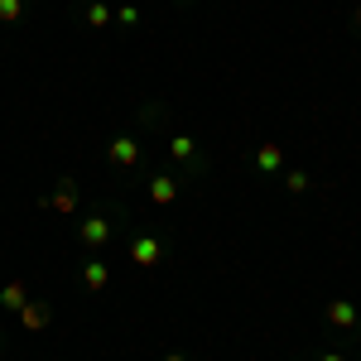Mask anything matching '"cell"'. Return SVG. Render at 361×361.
Listing matches in <instances>:
<instances>
[{"label": "cell", "mask_w": 361, "mask_h": 361, "mask_svg": "<svg viewBox=\"0 0 361 361\" xmlns=\"http://www.w3.org/2000/svg\"><path fill=\"white\" fill-rule=\"evenodd\" d=\"M279 164H284L279 145H260V149H255V169H260V173H279Z\"/></svg>", "instance_id": "cell-12"}, {"label": "cell", "mask_w": 361, "mask_h": 361, "mask_svg": "<svg viewBox=\"0 0 361 361\" xmlns=\"http://www.w3.org/2000/svg\"><path fill=\"white\" fill-rule=\"evenodd\" d=\"M106 284H111V265L92 255V260H87V265H82V289H87V294H102Z\"/></svg>", "instance_id": "cell-6"}, {"label": "cell", "mask_w": 361, "mask_h": 361, "mask_svg": "<svg viewBox=\"0 0 361 361\" xmlns=\"http://www.w3.org/2000/svg\"><path fill=\"white\" fill-rule=\"evenodd\" d=\"M44 207H54V212H78V183L73 178H58V188H54V197H44Z\"/></svg>", "instance_id": "cell-5"}, {"label": "cell", "mask_w": 361, "mask_h": 361, "mask_svg": "<svg viewBox=\"0 0 361 361\" xmlns=\"http://www.w3.org/2000/svg\"><path fill=\"white\" fill-rule=\"evenodd\" d=\"M313 361H347L342 352H323V357H313Z\"/></svg>", "instance_id": "cell-17"}, {"label": "cell", "mask_w": 361, "mask_h": 361, "mask_svg": "<svg viewBox=\"0 0 361 361\" xmlns=\"http://www.w3.org/2000/svg\"><path fill=\"white\" fill-rule=\"evenodd\" d=\"M164 361H188V357H183V352H169V357Z\"/></svg>", "instance_id": "cell-19"}, {"label": "cell", "mask_w": 361, "mask_h": 361, "mask_svg": "<svg viewBox=\"0 0 361 361\" xmlns=\"http://www.w3.org/2000/svg\"><path fill=\"white\" fill-rule=\"evenodd\" d=\"M106 159H111L116 169H135L140 164V145L130 135H121V140H111V149H106Z\"/></svg>", "instance_id": "cell-7"}, {"label": "cell", "mask_w": 361, "mask_h": 361, "mask_svg": "<svg viewBox=\"0 0 361 361\" xmlns=\"http://www.w3.org/2000/svg\"><path fill=\"white\" fill-rule=\"evenodd\" d=\"M126 222V212H92V217H82V222H78V246L82 250H92V255H102V250L111 246L116 241V226Z\"/></svg>", "instance_id": "cell-1"}, {"label": "cell", "mask_w": 361, "mask_h": 361, "mask_svg": "<svg viewBox=\"0 0 361 361\" xmlns=\"http://www.w3.org/2000/svg\"><path fill=\"white\" fill-rule=\"evenodd\" d=\"M78 20H82L87 29H106L116 20V10H111V5H102V0H87L82 10H78Z\"/></svg>", "instance_id": "cell-8"}, {"label": "cell", "mask_w": 361, "mask_h": 361, "mask_svg": "<svg viewBox=\"0 0 361 361\" xmlns=\"http://www.w3.org/2000/svg\"><path fill=\"white\" fill-rule=\"evenodd\" d=\"M164 102H149V106H145V111H140V126H164Z\"/></svg>", "instance_id": "cell-14"}, {"label": "cell", "mask_w": 361, "mask_h": 361, "mask_svg": "<svg viewBox=\"0 0 361 361\" xmlns=\"http://www.w3.org/2000/svg\"><path fill=\"white\" fill-rule=\"evenodd\" d=\"M352 29H357V34H361V5H357V10H352Z\"/></svg>", "instance_id": "cell-18"}, {"label": "cell", "mask_w": 361, "mask_h": 361, "mask_svg": "<svg viewBox=\"0 0 361 361\" xmlns=\"http://www.w3.org/2000/svg\"><path fill=\"white\" fill-rule=\"evenodd\" d=\"M328 323H333L337 333H352V337H357V333H361L357 304H352V299H333V304H328Z\"/></svg>", "instance_id": "cell-2"}, {"label": "cell", "mask_w": 361, "mask_h": 361, "mask_svg": "<svg viewBox=\"0 0 361 361\" xmlns=\"http://www.w3.org/2000/svg\"><path fill=\"white\" fill-rule=\"evenodd\" d=\"M49 318H54V308L39 304V299H29V304L20 308V323H25V328H49Z\"/></svg>", "instance_id": "cell-11"}, {"label": "cell", "mask_w": 361, "mask_h": 361, "mask_svg": "<svg viewBox=\"0 0 361 361\" xmlns=\"http://www.w3.org/2000/svg\"><path fill=\"white\" fill-rule=\"evenodd\" d=\"M284 188H289V193H308L313 183H308V173H304V169H289V173H284Z\"/></svg>", "instance_id": "cell-13"}, {"label": "cell", "mask_w": 361, "mask_h": 361, "mask_svg": "<svg viewBox=\"0 0 361 361\" xmlns=\"http://www.w3.org/2000/svg\"><path fill=\"white\" fill-rule=\"evenodd\" d=\"M29 304V284L25 279H10L5 289H0V308H10V313H20Z\"/></svg>", "instance_id": "cell-10"}, {"label": "cell", "mask_w": 361, "mask_h": 361, "mask_svg": "<svg viewBox=\"0 0 361 361\" xmlns=\"http://www.w3.org/2000/svg\"><path fill=\"white\" fill-rule=\"evenodd\" d=\"M169 154H173V164H183V169H193V173H202L207 169V159H202V149H197L188 135H173L169 140Z\"/></svg>", "instance_id": "cell-3"}, {"label": "cell", "mask_w": 361, "mask_h": 361, "mask_svg": "<svg viewBox=\"0 0 361 361\" xmlns=\"http://www.w3.org/2000/svg\"><path fill=\"white\" fill-rule=\"evenodd\" d=\"M178 5H188V0H178Z\"/></svg>", "instance_id": "cell-20"}, {"label": "cell", "mask_w": 361, "mask_h": 361, "mask_svg": "<svg viewBox=\"0 0 361 361\" xmlns=\"http://www.w3.org/2000/svg\"><path fill=\"white\" fill-rule=\"evenodd\" d=\"M164 255H169V246H164V241H154V236H135V241H130V260L145 265V270H149V265H159Z\"/></svg>", "instance_id": "cell-4"}, {"label": "cell", "mask_w": 361, "mask_h": 361, "mask_svg": "<svg viewBox=\"0 0 361 361\" xmlns=\"http://www.w3.org/2000/svg\"><path fill=\"white\" fill-rule=\"evenodd\" d=\"M145 188H149V197H154L159 207H169V202L178 197V178H169V173H149V183H145Z\"/></svg>", "instance_id": "cell-9"}, {"label": "cell", "mask_w": 361, "mask_h": 361, "mask_svg": "<svg viewBox=\"0 0 361 361\" xmlns=\"http://www.w3.org/2000/svg\"><path fill=\"white\" fill-rule=\"evenodd\" d=\"M116 20H121V25H140V10H135V5H121Z\"/></svg>", "instance_id": "cell-16"}, {"label": "cell", "mask_w": 361, "mask_h": 361, "mask_svg": "<svg viewBox=\"0 0 361 361\" xmlns=\"http://www.w3.org/2000/svg\"><path fill=\"white\" fill-rule=\"evenodd\" d=\"M20 15H25V0H0V20L5 25H15Z\"/></svg>", "instance_id": "cell-15"}]
</instances>
